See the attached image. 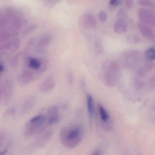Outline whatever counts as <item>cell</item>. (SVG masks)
Listing matches in <instances>:
<instances>
[{
	"label": "cell",
	"mask_w": 155,
	"mask_h": 155,
	"mask_svg": "<svg viewBox=\"0 0 155 155\" xmlns=\"http://www.w3.org/2000/svg\"><path fill=\"white\" fill-rule=\"evenodd\" d=\"M19 54H16L10 60V64L12 67L13 68H16L19 62Z\"/></svg>",
	"instance_id": "cb8c5ba5"
},
{
	"label": "cell",
	"mask_w": 155,
	"mask_h": 155,
	"mask_svg": "<svg viewBox=\"0 0 155 155\" xmlns=\"http://www.w3.org/2000/svg\"><path fill=\"white\" fill-rule=\"evenodd\" d=\"M11 23L15 30H20L24 25L25 21L22 15L19 12H15V14L11 20Z\"/></svg>",
	"instance_id": "7c38bea8"
},
{
	"label": "cell",
	"mask_w": 155,
	"mask_h": 155,
	"mask_svg": "<svg viewBox=\"0 0 155 155\" xmlns=\"http://www.w3.org/2000/svg\"><path fill=\"white\" fill-rule=\"evenodd\" d=\"M4 141V136L3 134L0 133V147L2 145Z\"/></svg>",
	"instance_id": "836d02e7"
},
{
	"label": "cell",
	"mask_w": 155,
	"mask_h": 155,
	"mask_svg": "<svg viewBox=\"0 0 155 155\" xmlns=\"http://www.w3.org/2000/svg\"><path fill=\"white\" fill-rule=\"evenodd\" d=\"M2 49L3 50H12V41H7L2 45Z\"/></svg>",
	"instance_id": "f1b7e54d"
},
{
	"label": "cell",
	"mask_w": 155,
	"mask_h": 155,
	"mask_svg": "<svg viewBox=\"0 0 155 155\" xmlns=\"http://www.w3.org/2000/svg\"><path fill=\"white\" fill-rule=\"evenodd\" d=\"M137 26L140 32L144 36L155 42V34L148 25L142 22H138Z\"/></svg>",
	"instance_id": "9c48e42d"
},
{
	"label": "cell",
	"mask_w": 155,
	"mask_h": 155,
	"mask_svg": "<svg viewBox=\"0 0 155 155\" xmlns=\"http://www.w3.org/2000/svg\"><path fill=\"white\" fill-rule=\"evenodd\" d=\"M87 105L89 117L93 118L95 114L94 103L93 97L89 94L87 95Z\"/></svg>",
	"instance_id": "2e32d148"
},
{
	"label": "cell",
	"mask_w": 155,
	"mask_h": 155,
	"mask_svg": "<svg viewBox=\"0 0 155 155\" xmlns=\"http://www.w3.org/2000/svg\"><path fill=\"white\" fill-rule=\"evenodd\" d=\"M60 112L58 107L55 105L50 106L47 110L46 120L50 125L55 124L59 121Z\"/></svg>",
	"instance_id": "52a82bcc"
},
{
	"label": "cell",
	"mask_w": 155,
	"mask_h": 155,
	"mask_svg": "<svg viewBox=\"0 0 155 155\" xmlns=\"http://www.w3.org/2000/svg\"><path fill=\"white\" fill-rule=\"evenodd\" d=\"M4 68V67L3 64H2V63H0V75L3 71Z\"/></svg>",
	"instance_id": "f35d334b"
},
{
	"label": "cell",
	"mask_w": 155,
	"mask_h": 155,
	"mask_svg": "<svg viewBox=\"0 0 155 155\" xmlns=\"http://www.w3.org/2000/svg\"><path fill=\"white\" fill-rule=\"evenodd\" d=\"M137 13L142 23L155 27V16L151 12L143 8H140L138 10Z\"/></svg>",
	"instance_id": "8992f818"
},
{
	"label": "cell",
	"mask_w": 155,
	"mask_h": 155,
	"mask_svg": "<svg viewBox=\"0 0 155 155\" xmlns=\"http://www.w3.org/2000/svg\"><path fill=\"white\" fill-rule=\"evenodd\" d=\"M38 28V25L36 24H32L29 25L28 27H26L24 31H23L22 35L23 37L27 36L30 34L31 33L33 32L35 30Z\"/></svg>",
	"instance_id": "44dd1931"
},
{
	"label": "cell",
	"mask_w": 155,
	"mask_h": 155,
	"mask_svg": "<svg viewBox=\"0 0 155 155\" xmlns=\"http://www.w3.org/2000/svg\"><path fill=\"white\" fill-rule=\"evenodd\" d=\"M107 14L105 11H102L98 13V18L100 21L104 22L107 19Z\"/></svg>",
	"instance_id": "484cf974"
},
{
	"label": "cell",
	"mask_w": 155,
	"mask_h": 155,
	"mask_svg": "<svg viewBox=\"0 0 155 155\" xmlns=\"http://www.w3.org/2000/svg\"><path fill=\"white\" fill-rule=\"evenodd\" d=\"M55 86V81L52 76L45 79L40 86V90L43 93H47L51 92Z\"/></svg>",
	"instance_id": "30bf717a"
},
{
	"label": "cell",
	"mask_w": 155,
	"mask_h": 155,
	"mask_svg": "<svg viewBox=\"0 0 155 155\" xmlns=\"http://www.w3.org/2000/svg\"><path fill=\"white\" fill-rule=\"evenodd\" d=\"M144 59L147 62L151 63L155 60V47L147 49L144 54Z\"/></svg>",
	"instance_id": "ac0fdd59"
},
{
	"label": "cell",
	"mask_w": 155,
	"mask_h": 155,
	"mask_svg": "<svg viewBox=\"0 0 155 155\" xmlns=\"http://www.w3.org/2000/svg\"><path fill=\"white\" fill-rule=\"evenodd\" d=\"M153 108L154 110H155V105L153 107Z\"/></svg>",
	"instance_id": "60d3db41"
},
{
	"label": "cell",
	"mask_w": 155,
	"mask_h": 155,
	"mask_svg": "<svg viewBox=\"0 0 155 155\" xmlns=\"http://www.w3.org/2000/svg\"><path fill=\"white\" fill-rule=\"evenodd\" d=\"M134 4V0H126V7L127 9H131L133 6Z\"/></svg>",
	"instance_id": "1f68e13d"
},
{
	"label": "cell",
	"mask_w": 155,
	"mask_h": 155,
	"mask_svg": "<svg viewBox=\"0 0 155 155\" xmlns=\"http://www.w3.org/2000/svg\"><path fill=\"white\" fill-rule=\"evenodd\" d=\"M119 3V0H110L109 3L111 5L116 6Z\"/></svg>",
	"instance_id": "d6a6232c"
},
{
	"label": "cell",
	"mask_w": 155,
	"mask_h": 155,
	"mask_svg": "<svg viewBox=\"0 0 155 155\" xmlns=\"http://www.w3.org/2000/svg\"><path fill=\"white\" fill-rule=\"evenodd\" d=\"M41 60L36 58L30 57L27 60V64L30 69L38 71L42 73L45 71L47 65L45 61H43Z\"/></svg>",
	"instance_id": "ba28073f"
},
{
	"label": "cell",
	"mask_w": 155,
	"mask_h": 155,
	"mask_svg": "<svg viewBox=\"0 0 155 155\" xmlns=\"http://www.w3.org/2000/svg\"><path fill=\"white\" fill-rule=\"evenodd\" d=\"M52 41V36L50 34L46 33L39 39L37 42V47L43 48L49 45Z\"/></svg>",
	"instance_id": "9a60e30c"
},
{
	"label": "cell",
	"mask_w": 155,
	"mask_h": 155,
	"mask_svg": "<svg viewBox=\"0 0 155 155\" xmlns=\"http://www.w3.org/2000/svg\"><path fill=\"white\" fill-rule=\"evenodd\" d=\"M60 137L64 146L73 149L81 142L83 138V131L80 127H65L61 130Z\"/></svg>",
	"instance_id": "6da1fadb"
},
{
	"label": "cell",
	"mask_w": 155,
	"mask_h": 155,
	"mask_svg": "<svg viewBox=\"0 0 155 155\" xmlns=\"http://www.w3.org/2000/svg\"><path fill=\"white\" fill-rule=\"evenodd\" d=\"M91 155H102V153L100 150H96L92 153Z\"/></svg>",
	"instance_id": "e575fe53"
},
{
	"label": "cell",
	"mask_w": 155,
	"mask_h": 155,
	"mask_svg": "<svg viewBox=\"0 0 155 155\" xmlns=\"http://www.w3.org/2000/svg\"><path fill=\"white\" fill-rule=\"evenodd\" d=\"M15 109H14V108H12V109H9V110H8V111L6 112V114H13L14 113H15Z\"/></svg>",
	"instance_id": "d590c367"
},
{
	"label": "cell",
	"mask_w": 155,
	"mask_h": 155,
	"mask_svg": "<svg viewBox=\"0 0 155 155\" xmlns=\"http://www.w3.org/2000/svg\"><path fill=\"white\" fill-rule=\"evenodd\" d=\"M35 74L30 70H25L19 77V81L22 84H26L31 82L35 78Z\"/></svg>",
	"instance_id": "5bb4252c"
},
{
	"label": "cell",
	"mask_w": 155,
	"mask_h": 155,
	"mask_svg": "<svg viewBox=\"0 0 155 155\" xmlns=\"http://www.w3.org/2000/svg\"><path fill=\"white\" fill-rule=\"evenodd\" d=\"M138 3L143 6H152L154 5L152 0H138Z\"/></svg>",
	"instance_id": "d4e9b609"
},
{
	"label": "cell",
	"mask_w": 155,
	"mask_h": 155,
	"mask_svg": "<svg viewBox=\"0 0 155 155\" xmlns=\"http://www.w3.org/2000/svg\"><path fill=\"white\" fill-rule=\"evenodd\" d=\"M13 92V85L12 81L8 80L6 81L5 85L4 87V99L5 103H8L11 100Z\"/></svg>",
	"instance_id": "4fadbf2b"
},
{
	"label": "cell",
	"mask_w": 155,
	"mask_h": 155,
	"mask_svg": "<svg viewBox=\"0 0 155 155\" xmlns=\"http://www.w3.org/2000/svg\"><path fill=\"white\" fill-rule=\"evenodd\" d=\"M104 82L107 87H113L117 84L120 75V68L115 61L107 62L105 66Z\"/></svg>",
	"instance_id": "7a4b0ae2"
},
{
	"label": "cell",
	"mask_w": 155,
	"mask_h": 155,
	"mask_svg": "<svg viewBox=\"0 0 155 155\" xmlns=\"http://www.w3.org/2000/svg\"><path fill=\"white\" fill-rule=\"evenodd\" d=\"M127 40L129 42L132 44H137L140 42V39L135 35H131L127 38Z\"/></svg>",
	"instance_id": "83f0119b"
},
{
	"label": "cell",
	"mask_w": 155,
	"mask_h": 155,
	"mask_svg": "<svg viewBox=\"0 0 155 155\" xmlns=\"http://www.w3.org/2000/svg\"><path fill=\"white\" fill-rule=\"evenodd\" d=\"M2 16V12L0 11V18H1V16Z\"/></svg>",
	"instance_id": "ab89813d"
},
{
	"label": "cell",
	"mask_w": 155,
	"mask_h": 155,
	"mask_svg": "<svg viewBox=\"0 0 155 155\" xmlns=\"http://www.w3.org/2000/svg\"><path fill=\"white\" fill-rule=\"evenodd\" d=\"M137 75L139 77H143L145 75L146 71L144 68H140L137 70Z\"/></svg>",
	"instance_id": "4dcf8cb0"
},
{
	"label": "cell",
	"mask_w": 155,
	"mask_h": 155,
	"mask_svg": "<svg viewBox=\"0 0 155 155\" xmlns=\"http://www.w3.org/2000/svg\"><path fill=\"white\" fill-rule=\"evenodd\" d=\"M68 80L69 84L70 85H72L74 82V75L73 73L71 71L68 72Z\"/></svg>",
	"instance_id": "f546056e"
},
{
	"label": "cell",
	"mask_w": 155,
	"mask_h": 155,
	"mask_svg": "<svg viewBox=\"0 0 155 155\" xmlns=\"http://www.w3.org/2000/svg\"><path fill=\"white\" fill-rule=\"evenodd\" d=\"M142 59L141 53L135 50H129L124 52L121 56L120 61L122 66L126 70L135 69Z\"/></svg>",
	"instance_id": "277c9868"
},
{
	"label": "cell",
	"mask_w": 155,
	"mask_h": 155,
	"mask_svg": "<svg viewBox=\"0 0 155 155\" xmlns=\"http://www.w3.org/2000/svg\"><path fill=\"white\" fill-rule=\"evenodd\" d=\"M35 98L34 96H30L28 97L24 104L23 106V110L24 112H27L30 111L32 108L35 103Z\"/></svg>",
	"instance_id": "e0dca14e"
},
{
	"label": "cell",
	"mask_w": 155,
	"mask_h": 155,
	"mask_svg": "<svg viewBox=\"0 0 155 155\" xmlns=\"http://www.w3.org/2000/svg\"><path fill=\"white\" fill-rule=\"evenodd\" d=\"M3 88L4 87L2 85L0 84V98L3 94Z\"/></svg>",
	"instance_id": "74e56055"
},
{
	"label": "cell",
	"mask_w": 155,
	"mask_h": 155,
	"mask_svg": "<svg viewBox=\"0 0 155 155\" xmlns=\"http://www.w3.org/2000/svg\"><path fill=\"white\" fill-rule=\"evenodd\" d=\"M80 25L84 29H93L97 25V20L94 15L87 13L83 14L79 20Z\"/></svg>",
	"instance_id": "5b68a950"
},
{
	"label": "cell",
	"mask_w": 155,
	"mask_h": 155,
	"mask_svg": "<svg viewBox=\"0 0 155 155\" xmlns=\"http://www.w3.org/2000/svg\"><path fill=\"white\" fill-rule=\"evenodd\" d=\"M127 19L118 18L114 25V30L115 32L117 34L124 33L127 31Z\"/></svg>",
	"instance_id": "8fae6325"
},
{
	"label": "cell",
	"mask_w": 155,
	"mask_h": 155,
	"mask_svg": "<svg viewBox=\"0 0 155 155\" xmlns=\"http://www.w3.org/2000/svg\"><path fill=\"white\" fill-rule=\"evenodd\" d=\"M12 35L11 31L3 30L0 31V42H5L7 41L11 38Z\"/></svg>",
	"instance_id": "ffe728a7"
},
{
	"label": "cell",
	"mask_w": 155,
	"mask_h": 155,
	"mask_svg": "<svg viewBox=\"0 0 155 155\" xmlns=\"http://www.w3.org/2000/svg\"><path fill=\"white\" fill-rule=\"evenodd\" d=\"M53 1H55V2H56V1H58V0H53Z\"/></svg>",
	"instance_id": "b9f144b4"
},
{
	"label": "cell",
	"mask_w": 155,
	"mask_h": 155,
	"mask_svg": "<svg viewBox=\"0 0 155 155\" xmlns=\"http://www.w3.org/2000/svg\"><path fill=\"white\" fill-rule=\"evenodd\" d=\"M10 22H11V19L6 15L1 16L0 18V29L5 28Z\"/></svg>",
	"instance_id": "7402d4cb"
},
{
	"label": "cell",
	"mask_w": 155,
	"mask_h": 155,
	"mask_svg": "<svg viewBox=\"0 0 155 155\" xmlns=\"http://www.w3.org/2000/svg\"><path fill=\"white\" fill-rule=\"evenodd\" d=\"M98 110L102 122H107L110 120V116L103 106L98 104Z\"/></svg>",
	"instance_id": "d6986e66"
},
{
	"label": "cell",
	"mask_w": 155,
	"mask_h": 155,
	"mask_svg": "<svg viewBox=\"0 0 155 155\" xmlns=\"http://www.w3.org/2000/svg\"></svg>",
	"instance_id": "7bdbcfd3"
},
{
	"label": "cell",
	"mask_w": 155,
	"mask_h": 155,
	"mask_svg": "<svg viewBox=\"0 0 155 155\" xmlns=\"http://www.w3.org/2000/svg\"><path fill=\"white\" fill-rule=\"evenodd\" d=\"M46 118L44 115L35 116L28 122L25 129L24 135L29 137L36 133H41L44 130Z\"/></svg>",
	"instance_id": "3957f363"
},
{
	"label": "cell",
	"mask_w": 155,
	"mask_h": 155,
	"mask_svg": "<svg viewBox=\"0 0 155 155\" xmlns=\"http://www.w3.org/2000/svg\"><path fill=\"white\" fill-rule=\"evenodd\" d=\"M80 85H81V87H82V89H85V84L84 80H82L80 81Z\"/></svg>",
	"instance_id": "8d00e7d4"
},
{
	"label": "cell",
	"mask_w": 155,
	"mask_h": 155,
	"mask_svg": "<svg viewBox=\"0 0 155 155\" xmlns=\"http://www.w3.org/2000/svg\"><path fill=\"white\" fill-rule=\"evenodd\" d=\"M12 51H15L19 48L20 45V41L18 38H15L12 41Z\"/></svg>",
	"instance_id": "4316f807"
},
{
	"label": "cell",
	"mask_w": 155,
	"mask_h": 155,
	"mask_svg": "<svg viewBox=\"0 0 155 155\" xmlns=\"http://www.w3.org/2000/svg\"><path fill=\"white\" fill-rule=\"evenodd\" d=\"M95 46L96 51L97 53L100 54L103 53L104 47H103L102 40L100 38H97L95 42Z\"/></svg>",
	"instance_id": "603a6c76"
}]
</instances>
